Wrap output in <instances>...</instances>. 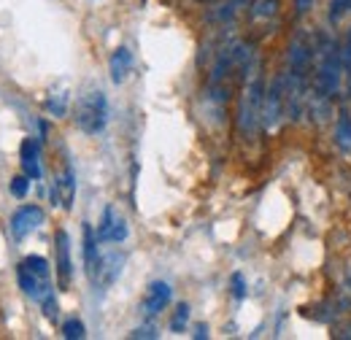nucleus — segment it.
<instances>
[{
    "label": "nucleus",
    "instance_id": "8",
    "mask_svg": "<svg viewBox=\"0 0 351 340\" xmlns=\"http://www.w3.org/2000/svg\"><path fill=\"white\" fill-rule=\"evenodd\" d=\"M46 213L41 206H22V208H16L14 216H11V235L16 238V241H22V238H27L30 232H36L41 224H44Z\"/></svg>",
    "mask_w": 351,
    "mask_h": 340
},
{
    "label": "nucleus",
    "instance_id": "27",
    "mask_svg": "<svg viewBox=\"0 0 351 340\" xmlns=\"http://www.w3.org/2000/svg\"><path fill=\"white\" fill-rule=\"evenodd\" d=\"M206 335H208V327H206V324H200V327L195 330V338H206Z\"/></svg>",
    "mask_w": 351,
    "mask_h": 340
},
{
    "label": "nucleus",
    "instance_id": "25",
    "mask_svg": "<svg viewBox=\"0 0 351 340\" xmlns=\"http://www.w3.org/2000/svg\"><path fill=\"white\" fill-rule=\"evenodd\" d=\"M313 5V0H295V8H298V14H308V8Z\"/></svg>",
    "mask_w": 351,
    "mask_h": 340
},
{
    "label": "nucleus",
    "instance_id": "1",
    "mask_svg": "<svg viewBox=\"0 0 351 340\" xmlns=\"http://www.w3.org/2000/svg\"><path fill=\"white\" fill-rule=\"evenodd\" d=\"M16 281L27 298L44 305L46 319L57 321V302H54V292H51V267L44 256H25L16 267Z\"/></svg>",
    "mask_w": 351,
    "mask_h": 340
},
{
    "label": "nucleus",
    "instance_id": "6",
    "mask_svg": "<svg viewBox=\"0 0 351 340\" xmlns=\"http://www.w3.org/2000/svg\"><path fill=\"white\" fill-rule=\"evenodd\" d=\"M97 241L100 243H125L130 230H128V221L122 213H117V208H106L103 216H100V224H97Z\"/></svg>",
    "mask_w": 351,
    "mask_h": 340
},
{
    "label": "nucleus",
    "instance_id": "10",
    "mask_svg": "<svg viewBox=\"0 0 351 340\" xmlns=\"http://www.w3.org/2000/svg\"><path fill=\"white\" fill-rule=\"evenodd\" d=\"M49 197H51L54 206H60V208H65V211L73 208V200H76V173H73L71 165H65L62 173L54 178Z\"/></svg>",
    "mask_w": 351,
    "mask_h": 340
},
{
    "label": "nucleus",
    "instance_id": "13",
    "mask_svg": "<svg viewBox=\"0 0 351 340\" xmlns=\"http://www.w3.org/2000/svg\"><path fill=\"white\" fill-rule=\"evenodd\" d=\"M19 160H22L25 175H30L33 181L41 178V146H38V141L25 138L22 141V149H19Z\"/></svg>",
    "mask_w": 351,
    "mask_h": 340
},
{
    "label": "nucleus",
    "instance_id": "4",
    "mask_svg": "<svg viewBox=\"0 0 351 340\" xmlns=\"http://www.w3.org/2000/svg\"><path fill=\"white\" fill-rule=\"evenodd\" d=\"M343 54L338 46H332L330 41H324L322 51H319V68H316V92L322 97H332L338 95L341 86V76H343Z\"/></svg>",
    "mask_w": 351,
    "mask_h": 340
},
{
    "label": "nucleus",
    "instance_id": "19",
    "mask_svg": "<svg viewBox=\"0 0 351 340\" xmlns=\"http://www.w3.org/2000/svg\"><path fill=\"white\" fill-rule=\"evenodd\" d=\"M87 335V330H84V324L79 321V319H68L65 324H62V338L68 340H82Z\"/></svg>",
    "mask_w": 351,
    "mask_h": 340
},
{
    "label": "nucleus",
    "instance_id": "2",
    "mask_svg": "<svg viewBox=\"0 0 351 340\" xmlns=\"http://www.w3.org/2000/svg\"><path fill=\"white\" fill-rule=\"evenodd\" d=\"M263 103H265V84H263V68L260 62L252 65L246 84H243V95H241V106H238V127L249 138L254 135L257 125L263 122Z\"/></svg>",
    "mask_w": 351,
    "mask_h": 340
},
{
    "label": "nucleus",
    "instance_id": "5",
    "mask_svg": "<svg viewBox=\"0 0 351 340\" xmlns=\"http://www.w3.org/2000/svg\"><path fill=\"white\" fill-rule=\"evenodd\" d=\"M287 117V76L273 79V84L267 86L263 103V127L270 132L281 125V119Z\"/></svg>",
    "mask_w": 351,
    "mask_h": 340
},
{
    "label": "nucleus",
    "instance_id": "14",
    "mask_svg": "<svg viewBox=\"0 0 351 340\" xmlns=\"http://www.w3.org/2000/svg\"><path fill=\"white\" fill-rule=\"evenodd\" d=\"M108 71H111V82H114V84H122V82L130 76L132 51L128 49V46H119V49L111 54V60H108Z\"/></svg>",
    "mask_w": 351,
    "mask_h": 340
},
{
    "label": "nucleus",
    "instance_id": "15",
    "mask_svg": "<svg viewBox=\"0 0 351 340\" xmlns=\"http://www.w3.org/2000/svg\"><path fill=\"white\" fill-rule=\"evenodd\" d=\"M97 232L84 224V267H87V276L95 273V267H97V259H100V252H97Z\"/></svg>",
    "mask_w": 351,
    "mask_h": 340
},
{
    "label": "nucleus",
    "instance_id": "28",
    "mask_svg": "<svg viewBox=\"0 0 351 340\" xmlns=\"http://www.w3.org/2000/svg\"><path fill=\"white\" fill-rule=\"evenodd\" d=\"M341 338H351V324H349V327H343V332H341Z\"/></svg>",
    "mask_w": 351,
    "mask_h": 340
},
{
    "label": "nucleus",
    "instance_id": "24",
    "mask_svg": "<svg viewBox=\"0 0 351 340\" xmlns=\"http://www.w3.org/2000/svg\"><path fill=\"white\" fill-rule=\"evenodd\" d=\"M132 338H157V332H154V327L149 324V327H141V330H135V332H132Z\"/></svg>",
    "mask_w": 351,
    "mask_h": 340
},
{
    "label": "nucleus",
    "instance_id": "12",
    "mask_svg": "<svg viewBox=\"0 0 351 340\" xmlns=\"http://www.w3.org/2000/svg\"><path fill=\"white\" fill-rule=\"evenodd\" d=\"M313 60V49L311 43L306 41V36L295 38L292 46H289V76L292 79H306V71Z\"/></svg>",
    "mask_w": 351,
    "mask_h": 340
},
{
    "label": "nucleus",
    "instance_id": "16",
    "mask_svg": "<svg viewBox=\"0 0 351 340\" xmlns=\"http://www.w3.org/2000/svg\"><path fill=\"white\" fill-rule=\"evenodd\" d=\"M335 141H338V146H341L343 151H349L351 154V114L349 111H343V114L338 117V125H335Z\"/></svg>",
    "mask_w": 351,
    "mask_h": 340
},
{
    "label": "nucleus",
    "instance_id": "22",
    "mask_svg": "<svg viewBox=\"0 0 351 340\" xmlns=\"http://www.w3.org/2000/svg\"><path fill=\"white\" fill-rule=\"evenodd\" d=\"M30 181H33L30 175H16V178H11V195L22 200V197L27 195V189H30Z\"/></svg>",
    "mask_w": 351,
    "mask_h": 340
},
{
    "label": "nucleus",
    "instance_id": "18",
    "mask_svg": "<svg viewBox=\"0 0 351 340\" xmlns=\"http://www.w3.org/2000/svg\"><path fill=\"white\" fill-rule=\"evenodd\" d=\"M186 321H189V305L181 302V305L176 308L173 319H171V332H184V330H186Z\"/></svg>",
    "mask_w": 351,
    "mask_h": 340
},
{
    "label": "nucleus",
    "instance_id": "23",
    "mask_svg": "<svg viewBox=\"0 0 351 340\" xmlns=\"http://www.w3.org/2000/svg\"><path fill=\"white\" fill-rule=\"evenodd\" d=\"M232 295H235V300L246 298V281L241 273H232Z\"/></svg>",
    "mask_w": 351,
    "mask_h": 340
},
{
    "label": "nucleus",
    "instance_id": "17",
    "mask_svg": "<svg viewBox=\"0 0 351 340\" xmlns=\"http://www.w3.org/2000/svg\"><path fill=\"white\" fill-rule=\"evenodd\" d=\"M46 108L51 111V117H65L68 111V92H51L46 100Z\"/></svg>",
    "mask_w": 351,
    "mask_h": 340
},
{
    "label": "nucleus",
    "instance_id": "7",
    "mask_svg": "<svg viewBox=\"0 0 351 340\" xmlns=\"http://www.w3.org/2000/svg\"><path fill=\"white\" fill-rule=\"evenodd\" d=\"M122 267H125V254L122 252H106V254H100V259H97V267L89 276V281L97 289H108L122 276Z\"/></svg>",
    "mask_w": 351,
    "mask_h": 340
},
{
    "label": "nucleus",
    "instance_id": "20",
    "mask_svg": "<svg viewBox=\"0 0 351 340\" xmlns=\"http://www.w3.org/2000/svg\"><path fill=\"white\" fill-rule=\"evenodd\" d=\"M351 11V0H330V22H341Z\"/></svg>",
    "mask_w": 351,
    "mask_h": 340
},
{
    "label": "nucleus",
    "instance_id": "11",
    "mask_svg": "<svg viewBox=\"0 0 351 340\" xmlns=\"http://www.w3.org/2000/svg\"><path fill=\"white\" fill-rule=\"evenodd\" d=\"M54 256H57L60 289H68L71 278H73V259H71V238L65 230H57V235H54Z\"/></svg>",
    "mask_w": 351,
    "mask_h": 340
},
{
    "label": "nucleus",
    "instance_id": "26",
    "mask_svg": "<svg viewBox=\"0 0 351 340\" xmlns=\"http://www.w3.org/2000/svg\"><path fill=\"white\" fill-rule=\"evenodd\" d=\"M343 60H346V68L351 65V33H349V41H346V49H343Z\"/></svg>",
    "mask_w": 351,
    "mask_h": 340
},
{
    "label": "nucleus",
    "instance_id": "3",
    "mask_svg": "<svg viewBox=\"0 0 351 340\" xmlns=\"http://www.w3.org/2000/svg\"><path fill=\"white\" fill-rule=\"evenodd\" d=\"M73 119L76 127L87 135H97L108 125V100L103 95V89H87L84 95H79L76 108H73Z\"/></svg>",
    "mask_w": 351,
    "mask_h": 340
},
{
    "label": "nucleus",
    "instance_id": "21",
    "mask_svg": "<svg viewBox=\"0 0 351 340\" xmlns=\"http://www.w3.org/2000/svg\"><path fill=\"white\" fill-rule=\"evenodd\" d=\"M276 11H278V0H260V3L254 5L252 16H254V19H267V16H273Z\"/></svg>",
    "mask_w": 351,
    "mask_h": 340
},
{
    "label": "nucleus",
    "instance_id": "9",
    "mask_svg": "<svg viewBox=\"0 0 351 340\" xmlns=\"http://www.w3.org/2000/svg\"><path fill=\"white\" fill-rule=\"evenodd\" d=\"M171 298H173V289H171L168 281H152V284L146 287V292H143V300H141L143 316H149V319L160 316V313L171 305Z\"/></svg>",
    "mask_w": 351,
    "mask_h": 340
}]
</instances>
